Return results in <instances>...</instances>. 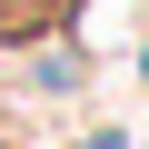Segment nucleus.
Wrapping results in <instances>:
<instances>
[{
  "instance_id": "nucleus-1",
  "label": "nucleus",
  "mask_w": 149,
  "mask_h": 149,
  "mask_svg": "<svg viewBox=\"0 0 149 149\" xmlns=\"http://www.w3.org/2000/svg\"><path fill=\"white\" fill-rule=\"evenodd\" d=\"M80 0H0V40H40V30H60Z\"/></svg>"
}]
</instances>
